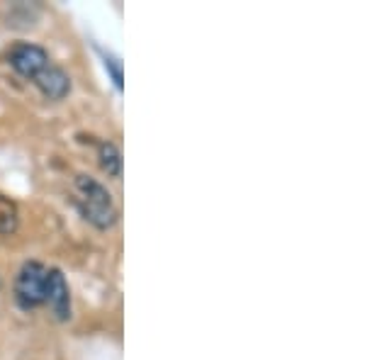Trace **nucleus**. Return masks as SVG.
Returning <instances> with one entry per match:
<instances>
[{"label":"nucleus","mask_w":365,"mask_h":360,"mask_svg":"<svg viewBox=\"0 0 365 360\" xmlns=\"http://www.w3.org/2000/svg\"><path fill=\"white\" fill-rule=\"evenodd\" d=\"M32 83L39 88V93L51 100V103H58V100L68 98L71 93V76L56 63H46V66L39 71L32 78Z\"/></svg>","instance_id":"nucleus-5"},{"label":"nucleus","mask_w":365,"mask_h":360,"mask_svg":"<svg viewBox=\"0 0 365 360\" xmlns=\"http://www.w3.org/2000/svg\"><path fill=\"white\" fill-rule=\"evenodd\" d=\"M46 275L49 268H44L39 261H25L17 270L15 277V302L20 309H37L46 299Z\"/></svg>","instance_id":"nucleus-2"},{"label":"nucleus","mask_w":365,"mask_h":360,"mask_svg":"<svg viewBox=\"0 0 365 360\" xmlns=\"http://www.w3.org/2000/svg\"><path fill=\"white\" fill-rule=\"evenodd\" d=\"M44 304H49L51 314L58 322H68L71 319V290L63 273L58 268H51L46 275V299Z\"/></svg>","instance_id":"nucleus-4"},{"label":"nucleus","mask_w":365,"mask_h":360,"mask_svg":"<svg viewBox=\"0 0 365 360\" xmlns=\"http://www.w3.org/2000/svg\"><path fill=\"white\" fill-rule=\"evenodd\" d=\"M8 63H10V68H13L17 76L32 81L34 76H37L39 71L46 66V63H51V58H49V51H46L44 46L20 42V44H15L13 49H10Z\"/></svg>","instance_id":"nucleus-3"},{"label":"nucleus","mask_w":365,"mask_h":360,"mask_svg":"<svg viewBox=\"0 0 365 360\" xmlns=\"http://www.w3.org/2000/svg\"><path fill=\"white\" fill-rule=\"evenodd\" d=\"M98 161H100V168H103L110 178H120L122 175V153L113 141H100Z\"/></svg>","instance_id":"nucleus-6"},{"label":"nucleus","mask_w":365,"mask_h":360,"mask_svg":"<svg viewBox=\"0 0 365 360\" xmlns=\"http://www.w3.org/2000/svg\"><path fill=\"white\" fill-rule=\"evenodd\" d=\"M20 227V210L15 200L8 195H0V236H13Z\"/></svg>","instance_id":"nucleus-7"},{"label":"nucleus","mask_w":365,"mask_h":360,"mask_svg":"<svg viewBox=\"0 0 365 360\" xmlns=\"http://www.w3.org/2000/svg\"><path fill=\"white\" fill-rule=\"evenodd\" d=\"M105 68L113 73V83H115L117 91H122V63H120V58L105 54Z\"/></svg>","instance_id":"nucleus-8"},{"label":"nucleus","mask_w":365,"mask_h":360,"mask_svg":"<svg viewBox=\"0 0 365 360\" xmlns=\"http://www.w3.org/2000/svg\"><path fill=\"white\" fill-rule=\"evenodd\" d=\"M73 187H76V207H78L81 217L88 224H93L96 229H100V232L113 229L120 212H117L113 195L108 192V187L86 173L76 175Z\"/></svg>","instance_id":"nucleus-1"}]
</instances>
